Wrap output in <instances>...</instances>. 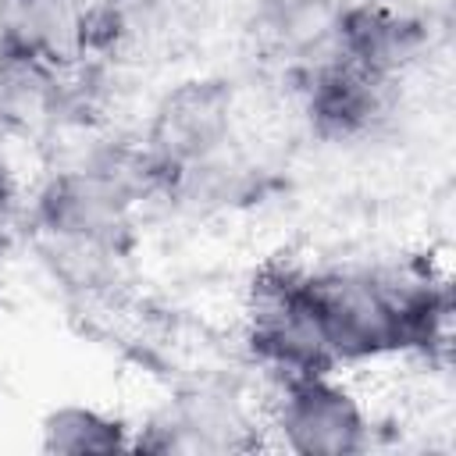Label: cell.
Here are the masks:
<instances>
[{
  "label": "cell",
  "instance_id": "cell-1",
  "mask_svg": "<svg viewBox=\"0 0 456 456\" xmlns=\"http://www.w3.org/2000/svg\"><path fill=\"white\" fill-rule=\"evenodd\" d=\"M249 346L271 370L285 374V381L328 374L338 363L314 306L306 274L267 271L256 281L249 303Z\"/></svg>",
  "mask_w": 456,
  "mask_h": 456
},
{
  "label": "cell",
  "instance_id": "cell-2",
  "mask_svg": "<svg viewBox=\"0 0 456 456\" xmlns=\"http://www.w3.org/2000/svg\"><path fill=\"white\" fill-rule=\"evenodd\" d=\"M306 285L335 360H367L403 349V321L374 271H321L306 274Z\"/></svg>",
  "mask_w": 456,
  "mask_h": 456
},
{
  "label": "cell",
  "instance_id": "cell-3",
  "mask_svg": "<svg viewBox=\"0 0 456 456\" xmlns=\"http://www.w3.org/2000/svg\"><path fill=\"white\" fill-rule=\"evenodd\" d=\"M232 100V86L221 78L182 82L160 100L146 132V146L164 164L167 185L178 171L210 160L228 146Z\"/></svg>",
  "mask_w": 456,
  "mask_h": 456
},
{
  "label": "cell",
  "instance_id": "cell-4",
  "mask_svg": "<svg viewBox=\"0 0 456 456\" xmlns=\"http://www.w3.org/2000/svg\"><path fill=\"white\" fill-rule=\"evenodd\" d=\"M278 428L285 445L306 456H342L367 445V417L360 403L324 374L285 381Z\"/></svg>",
  "mask_w": 456,
  "mask_h": 456
},
{
  "label": "cell",
  "instance_id": "cell-5",
  "mask_svg": "<svg viewBox=\"0 0 456 456\" xmlns=\"http://www.w3.org/2000/svg\"><path fill=\"white\" fill-rule=\"evenodd\" d=\"M135 200L107 171H57L36 200V228L86 235L125 249Z\"/></svg>",
  "mask_w": 456,
  "mask_h": 456
},
{
  "label": "cell",
  "instance_id": "cell-6",
  "mask_svg": "<svg viewBox=\"0 0 456 456\" xmlns=\"http://www.w3.org/2000/svg\"><path fill=\"white\" fill-rule=\"evenodd\" d=\"M189 39V14L178 0H118L89 25V53L110 64H153Z\"/></svg>",
  "mask_w": 456,
  "mask_h": 456
},
{
  "label": "cell",
  "instance_id": "cell-7",
  "mask_svg": "<svg viewBox=\"0 0 456 456\" xmlns=\"http://www.w3.org/2000/svg\"><path fill=\"white\" fill-rule=\"evenodd\" d=\"M338 46L360 68L395 82L424 53L428 25L388 0H349L338 21Z\"/></svg>",
  "mask_w": 456,
  "mask_h": 456
},
{
  "label": "cell",
  "instance_id": "cell-8",
  "mask_svg": "<svg viewBox=\"0 0 456 456\" xmlns=\"http://www.w3.org/2000/svg\"><path fill=\"white\" fill-rule=\"evenodd\" d=\"M0 39L64 68L89 53V18L78 0H7Z\"/></svg>",
  "mask_w": 456,
  "mask_h": 456
},
{
  "label": "cell",
  "instance_id": "cell-9",
  "mask_svg": "<svg viewBox=\"0 0 456 456\" xmlns=\"http://www.w3.org/2000/svg\"><path fill=\"white\" fill-rule=\"evenodd\" d=\"M150 442L139 449L157 452H228L246 449V417L242 410L221 392H189L182 395L153 428Z\"/></svg>",
  "mask_w": 456,
  "mask_h": 456
},
{
  "label": "cell",
  "instance_id": "cell-10",
  "mask_svg": "<svg viewBox=\"0 0 456 456\" xmlns=\"http://www.w3.org/2000/svg\"><path fill=\"white\" fill-rule=\"evenodd\" d=\"M61 118V78L57 68L14 50H0V128L43 142Z\"/></svg>",
  "mask_w": 456,
  "mask_h": 456
},
{
  "label": "cell",
  "instance_id": "cell-11",
  "mask_svg": "<svg viewBox=\"0 0 456 456\" xmlns=\"http://www.w3.org/2000/svg\"><path fill=\"white\" fill-rule=\"evenodd\" d=\"M36 246L53 267L57 278H64L75 292H100L118 281V267L125 249L86 239V235H68V232H50L36 228Z\"/></svg>",
  "mask_w": 456,
  "mask_h": 456
},
{
  "label": "cell",
  "instance_id": "cell-12",
  "mask_svg": "<svg viewBox=\"0 0 456 456\" xmlns=\"http://www.w3.org/2000/svg\"><path fill=\"white\" fill-rule=\"evenodd\" d=\"M125 424L86 406H61L43 420V452H114L128 449Z\"/></svg>",
  "mask_w": 456,
  "mask_h": 456
},
{
  "label": "cell",
  "instance_id": "cell-13",
  "mask_svg": "<svg viewBox=\"0 0 456 456\" xmlns=\"http://www.w3.org/2000/svg\"><path fill=\"white\" fill-rule=\"evenodd\" d=\"M11 232H14V203H11V185L0 167V249L11 242Z\"/></svg>",
  "mask_w": 456,
  "mask_h": 456
}]
</instances>
